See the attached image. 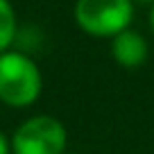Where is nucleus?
<instances>
[{
	"mask_svg": "<svg viewBox=\"0 0 154 154\" xmlns=\"http://www.w3.org/2000/svg\"><path fill=\"white\" fill-rule=\"evenodd\" d=\"M131 2H149V5H152L154 0H131Z\"/></svg>",
	"mask_w": 154,
	"mask_h": 154,
	"instance_id": "8",
	"label": "nucleus"
},
{
	"mask_svg": "<svg viewBox=\"0 0 154 154\" xmlns=\"http://www.w3.org/2000/svg\"><path fill=\"white\" fill-rule=\"evenodd\" d=\"M147 54H149L147 38L140 32H136L134 27L122 29L111 38V57L120 68L136 70L147 61Z\"/></svg>",
	"mask_w": 154,
	"mask_h": 154,
	"instance_id": "4",
	"label": "nucleus"
},
{
	"mask_svg": "<svg viewBox=\"0 0 154 154\" xmlns=\"http://www.w3.org/2000/svg\"><path fill=\"white\" fill-rule=\"evenodd\" d=\"M11 154H63L68 131L54 116L41 113L23 120L9 138Z\"/></svg>",
	"mask_w": 154,
	"mask_h": 154,
	"instance_id": "3",
	"label": "nucleus"
},
{
	"mask_svg": "<svg viewBox=\"0 0 154 154\" xmlns=\"http://www.w3.org/2000/svg\"><path fill=\"white\" fill-rule=\"evenodd\" d=\"M149 27H152V32H154V2H152V7H149Z\"/></svg>",
	"mask_w": 154,
	"mask_h": 154,
	"instance_id": "7",
	"label": "nucleus"
},
{
	"mask_svg": "<svg viewBox=\"0 0 154 154\" xmlns=\"http://www.w3.org/2000/svg\"><path fill=\"white\" fill-rule=\"evenodd\" d=\"M16 11L9 0H0V54L11 50V43L16 38Z\"/></svg>",
	"mask_w": 154,
	"mask_h": 154,
	"instance_id": "5",
	"label": "nucleus"
},
{
	"mask_svg": "<svg viewBox=\"0 0 154 154\" xmlns=\"http://www.w3.org/2000/svg\"><path fill=\"white\" fill-rule=\"evenodd\" d=\"M43 77L36 61L18 50L0 54V102L14 109L32 106L41 95Z\"/></svg>",
	"mask_w": 154,
	"mask_h": 154,
	"instance_id": "1",
	"label": "nucleus"
},
{
	"mask_svg": "<svg viewBox=\"0 0 154 154\" xmlns=\"http://www.w3.org/2000/svg\"><path fill=\"white\" fill-rule=\"evenodd\" d=\"M0 154H11V143L2 129H0Z\"/></svg>",
	"mask_w": 154,
	"mask_h": 154,
	"instance_id": "6",
	"label": "nucleus"
},
{
	"mask_svg": "<svg viewBox=\"0 0 154 154\" xmlns=\"http://www.w3.org/2000/svg\"><path fill=\"white\" fill-rule=\"evenodd\" d=\"M75 23L82 32L97 38H113L118 32L131 27V0H75Z\"/></svg>",
	"mask_w": 154,
	"mask_h": 154,
	"instance_id": "2",
	"label": "nucleus"
}]
</instances>
